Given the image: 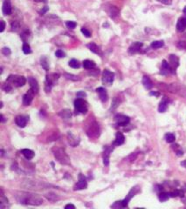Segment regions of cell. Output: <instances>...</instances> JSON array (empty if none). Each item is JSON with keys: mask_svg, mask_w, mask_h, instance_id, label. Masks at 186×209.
<instances>
[{"mask_svg": "<svg viewBox=\"0 0 186 209\" xmlns=\"http://www.w3.org/2000/svg\"><path fill=\"white\" fill-rule=\"evenodd\" d=\"M22 50H23V52L25 54H30L32 52V50H31V46L28 43H24L23 45V47H22Z\"/></svg>", "mask_w": 186, "mask_h": 209, "instance_id": "cell-37", "label": "cell"}, {"mask_svg": "<svg viewBox=\"0 0 186 209\" xmlns=\"http://www.w3.org/2000/svg\"><path fill=\"white\" fill-rule=\"evenodd\" d=\"M143 85L147 90H150L153 87L152 81L150 80V78L148 76H143Z\"/></svg>", "mask_w": 186, "mask_h": 209, "instance_id": "cell-25", "label": "cell"}, {"mask_svg": "<svg viewBox=\"0 0 186 209\" xmlns=\"http://www.w3.org/2000/svg\"><path fill=\"white\" fill-rule=\"evenodd\" d=\"M178 46L180 49L186 50V41H179L178 44Z\"/></svg>", "mask_w": 186, "mask_h": 209, "instance_id": "cell-45", "label": "cell"}, {"mask_svg": "<svg viewBox=\"0 0 186 209\" xmlns=\"http://www.w3.org/2000/svg\"><path fill=\"white\" fill-rule=\"evenodd\" d=\"M52 152H53V155H54L55 159H57L60 164H63V165H69L70 164V159H69L68 153L66 152L64 148L54 147L52 149Z\"/></svg>", "mask_w": 186, "mask_h": 209, "instance_id": "cell-2", "label": "cell"}, {"mask_svg": "<svg viewBox=\"0 0 186 209\" xmlns=\"http://www.w3.org/2000/svg\"><path fill=\"white\" fill-rule=\"evenodd\" d=\"M68 142H69V144L72 146H76L77 145L79 144V142H80V140L77 139V137H75L74 134H72L71 132H68Z\"/></svg>", "mask_w": 186, "mask_h": 209, "instance_id": "cell-21", "label": "cell"}, {"mask_svg": "<svg viewBox=\"0 0 186 209\" xmlns=\"http://www.w3.org/2000/svg\"><path fill=\"white\" fill-rule=\"evenodd\" d=\"M46 197L50 201H56L59 200V197H58V194H55L53 192H48L46 194Z\"/></svg>", "mask_w": 186, "mask_h": 209, "instance_id": "cell-31", "label": "cell"}, {"mask_svg": "<svg viewBox=\"0 0 186 209\" xmlns=\"http://www.w3.org/2000/svg\"><path fill=\"white\" fill-rule=\"evenodd\" d=\"M87 186V180H86L85 176L82 175L81 174H80V175H79V181L74 185V191H79V190L86 189Z\"/></svg>", "mask_w": 186, "mask_h": 209, "instance_id": "cell-9", "label": "cell"}, {"mask_svg": "<svg viewBox=\"0 0 186 209\" xmlns=\"http://www.w3.org/2000/svg\"><path fill=\"white\" fill-rule=\"evenodd\" d=\"M74 109L78 114H85L87 112V103L83 99L78 98L74 101Z\"/></svg>", "mask_w": 186, "mask_h": 209, "instance_id": "cell-4", "label": "cell"}, {"mask_svg": "<svg viewBox=\"0 0 186 209\" xmlns=\"http://www.w3.org/2000/svg\"><path fill=\"white\" fill-rule=\"evenodd\" d=\"M2 53H3L4 55H5V56H9V55H11V50L9 49L8 47H4V48L2 49Z\"/></svg>", "mask_w": 186, "mask_h": 209, "instance_id": "cell-44", "label": "cell"}, {"mask_svg": "<svg viewBox=\"0 0 186 209\" xmlns=\"http://www.w3.org/2000/svg\"><path fill=\"white\" fill-rule=\"evenodd\" d=\"M140 192V188H139V186H134L130 191H129V192L128 193V195L126 196V198L123 200V201H121V202H122V206H123V207H128V202H129V201L135 196V194L137 193V192Z\"/></svg>", "mask_w": 186, "mask_h": 209, "instance_id": "cell-7", "label": "cell"}, {"mask_svg": "<svg viewBox=\"0 0 186 209\" xmlns=\"http://www.w3.org/2000/svg\"><path fill=\"white\" fill-rule=\"evenodd\" d=\"M184 16L180 17L177 24V30L178 32H184L186 29V7L184 9Z\"/></svg>", "mask_w": 186, "mask_h": 209, "instance_id": "cell-11", "label": "cell"}, {"mask_svg": "<svg viewBox=\"0 0 186 209\" xmlns=\"http://www.w3.org/2000/svg\"><path fill=\"white\" fill-rule=\"evenodd\" d=\"M125 141V137L124 135L121 134V133H117L116 134V137H115V140L114 141V146H121L122 145Z\"/></svg>", "mask_w": 186, "mask_h": 209, "instance_id": "cell-22", "label": "cell"}, {"mask_svg": "<svg viewBox=\"0 0 186 209\" xmlns=\"http://www.w3.org/2000/svg\"><path fill=\"white\" fill-rule=\"evenodd\" d=\"M115 79V73L109 70H104L102 74V83L105 85H111Z\"/></svg>", "mask_w": 186, "mask_h": 209, "instance_id": "cell-6", "label": "cell"}, {"mask_svg": "<svg viewBox=\"0 0 186 209\" xmlns=\"http://www.w3.org/2000/svg\"><path fill=\"white\" fill-rule=\"evenodd\" d=\"M157 1L164 5H170L172 3V0H157Z\"/></svg>", "mask_w": 186, "mask_h": 209, "instance_id": "cell-48", "label": "cell"}, {"mask_svg": "<svg viewBox=\"0 0 186 209\" xmlns=\"http://www.w3.org/2000/svg\"><path fill=\"white\" fill-rule=\"evenodd\" d=\"M15 123L17 126L23 128L26 125V123H27V118L25 117V116H22V115H19V116H17L16 118H15Z\"/></svg>", "mask_w": 186, "mask_h": 209, "instance_id": "cell-20", "label": "cell"}, {"mask_svg": "<svg viewBox=\"0 0 186 209\" xmlns=\"http://www.w3.org/2000/svg\"><path fill=\"white\" fill-rule=\"evenodd\" d=\"M34 95H35V92H34L32 89H30V90L23 96V105H24V106H30L31 103H32V101L33 100Z\"/></svg>", "mask_w": 186, "mask_h": 209, "instance_id": "cell-12", "label": "cell"}, {"mask_svg": "<svg viewBox=\"0 0 186 209\" xmlns=\"http://www.w3.org/2000/svg\"><path fill=\"white\" fill-rule=\"evenodd\" d=\"M2 11H3L4 15H5V16L11 14L12 9H11V1H10V0H5V1H4Z\"/></svg>", "mask_w": 186, "mask_h": 209, "instance_id": "cell-14", "label": "cell"}, {"mask_svg": "<svg viewBox=\"0 0 186 209\" xmlns=\"http://www.w3.org/2000/svg\"><path fill=\"white\" fill-rule=\"evenodd\" d=\"M55 56L56 57H58V58H64L65 57V53H64V51L61 50H57L56 51V52H55Z\"/></svg>", "mask_w": 186, "mask_h": 209, "instance_id": "cell-43", "label": "cell"}, {"mask_svg": "<svg viewBox=\"0 0 186 209\" xmlns=\"http://www.w3.org/2000/svg\"><path fill=\"white\" fill-rule=\"evenodd\" d=\"M36 2H43V1H45V0H35Z\"/></svg>", "mask_w": 186, "mask_h": 209, "instance_id": "cell-54", "label": "cell"}, {"mask_svg": "<svg viewBox=\"0 0 186 209\" xmlns=\"http://www.w3.org/2000/svg\"><path fill=\"white\" fill-rule=\"evenodd\" d=\"M28 82L30 83V86H31L30 89H32L35 92V94L38 93L39 90V84L37 82V80L33 77H29L28 78Z\"/></svg>", "mask_w": 186, "mask_h": 209, "instance_id": "cell-17", "label": "cell"}, {"mask_svg": "<svg viewBox=\"0 0 186 209\" xmlns=\"http://www.w3.org/2000/svg\"><path fill=\"white\" fill-rule=\"evenodd\" d=\"M181 165H182V166H184V167H186V160H185V161H184V162H182V163H181Z\"/></svg>", "mask_w": 186, "mask_h": 209, "instance_id": "cell-53", "label": "cell"}, {"mask_svg": "<svg viewBox=\"0 0 186 209\" xmlns=\"http://www.w3.org/2000/svg\"><path fill=\"white\" fill-rule=\"evenodd\" d=\"M161 73L163 74V75H167V74H169V73H174L173 71H172V69H171V67L169 66V64L166 60H163V61H162Z\"/></svg>", "mask_w": 186, "mask_h": 209, "instance_id": "cell-15", "label": "cell"}, {"mask_svg": "<svg viewBox=\"0 0 186 209\" xmlns=\"http://www.w3.org/2000/svg\"><path fill=\"white\" fill-rule=\"evenodd\" d=\"M65 76H66V78H67L68 79L74 80V81H76V80H79V79H80V78H78V76L72 75V74H68V73H66V74H65Z\"/></svg>", "mask_w": 186, "mask_h": 209, "instance_id": "cell-42", "label": "cell"}, {"mask_svg": "<svg viewBox=\"0 0 186 209\" xmlns=\"http://www.w3.org/2000/svg\"><path fill=\"white\" fill-rule=\"evenodd\" d=\"M99 133H100L99 125H98V124L96 122H93V124H91V125L88 126V129L87 130V135L90 138L98 137L99 136Z\"/></svg>", "mask_w": 186, "mask_h": 209, "instance_id": "cell-8", "label": "cell"}, {"mask_svg": "<svg viewBox=\"0 0 186 209\" xmlns=\"http://www.w3.org/2000/svg\"><path fill=\"white\" fill-rule=\"evenodd\" d=\"M115 121L116 125L119 126H124L129 123L130 118H129V117H128L126 115H123V114H117L115 116Z\"/></svg>", "mask_w": 186, "mask_h": 209, "instance_id": "cell-10", "label": "cell"}, {"mask_svg": "<svg viewBox=\"0 0 186 209\" xmlns=\"http://www.w3.org/2000/svg\"><path fill=\"white\" fill-rule=\"evenodd\" d=\"M169 198V194L168 192H160L158 194V199L161 202H164V201H168Z\"/></svg>", "mask_w": 186, "mask_h": 209, "instance_id": "cell-34", "label": "cell"}, {"mask_svg": "<svg viewBox=\"0 0 186 209\" xmlns=\"http://www.w3.org/2000/svg\"><path fill=\"white\" fill-rule=\"evenodd\" d=\"M169 197H178V196H180V197H183L184 196V192H183V191H181V190H175V191H173V192H169Z\"/></svg>", "mask_w": 186, "mask_h": 209, "instance_id": "cell-35", "label": "cell"}, {"mask_svg": "<svg viewBox=\"0 0 186 209\" xmlns=\"http://www.w3.org/2000/svg\"><path fill=\"white\" fill-rule=\"evenodd\" d=\"M59 115L62 118H64V119H68V118H71V111L68 110V109L62 110L59 113Z\"/></svg>", "mask_w": 186, "mask_h": 209, "instance_id": "cell-28", "label": "cell"}, {"mask_svg": "<svg viewBox=\"0 0 186 209\" xmlns=\"http://www.w3.org/2000/svg\"><path fill=\"white\" fill-rule=\"evenodd\" d=\"M59 75L56 74V73H52L49 75L46 76V92H50V90L52 89V87L55 85L56 81L59 79Z\"/></svg>", "mask_w": 186, "mask_h": 209, "instance_id": "cell-5", "label": "cell"}, {"mask_svg": "<svg viewBox=\"0 0 186 209\" xmlns=\"http://www.w3.org/2000/svg\"><path fill=\"white\" fill-rule=\"evenodd\" d=\"M3 89L6 92H10L12 90V86H11V85H10V84L6 82V83L3 85Z\"/></svg>", "mask_w": 186, "mask_h": 209, "instance_id": "cell-38", "label": "cell"}, {"mask_svg": "<svg viewBox=\"0 0 186 209\" xmlns=\"http://www.w3.org/2000/svg\"><path fill=\"white\" fill-rule=\"evenodd\" d=\"M5 21H1V30H0V32H3L4 31H5Z\"/></svg>", "mask_w": 186, "mask_h": 209, "instance_id": "cell-49", "label": "cell"}, {"mask_svg": "<svg viewBox=\"0 0 186 209\" xmlns=\"http://www.w3.org/2000/svg\"><path fill=\"white\" fill-rule=\"evenodd\" d=\"M48 11V7H46H46L43 9V10L40 11V13H41V14H44V13H45L46 11Z\"/></svg>", "mask_w": 186, "mask_h": 209, "instance_id": "cell-51", "label": "cell"}, {"mask_svg": "<svg viewBox=\"0 0 186 209\" xmlns=\"http://www.w3.org/2000/svg\"><path fill=\"white\" fill-rule=\"evenodd\" d=\"M96 92H97V93H99L100 99H101V100L102 102H106V101L109 100V95H108V92H107L105 88L99 87V88L96 89Z\"/></svg>", "mask_w": 186, "mask_h": 209, "instance_id": "cell-19", "label": "cell"}, {"mask_svg": "<svg viewBox=\"0 0 186 209\" xmlns=\"http://www.w3.org/2000/svg\"><path fill=\"white\" fill-rule=\"evenodd\" d=\"M168 107V100L166 97H164L162 99V100L161 101L159 106H158V112H164Z\"/></svg>", "mask_w": 186, "mask_h": 209, "instance_id": "cell-23", "label": "cell"}, {"mask_svg": "<svg viewBox=\"0 0 186 209\" xmlns=\"http://www.w3.org/2000/svg\"><path fill=\"white\" fill-rule=\"evenodd\" d=\"M21 153L24 155V157L26 159H32L34 157V155H35L33 151L31 150V149H26V148L21 150Z\"/></svg>", "mask_w": 186, "mask_h": 209, "instance_id": "cell-26", "label": "cell"}, {"mask_svg": "<svg viewBox=\"0 0 186 209\" xmlns=\"http://www.w3.org/2000/svg\"><path fill=\"white\" fill-rule=\"evenodd\" d=\"M65 208L66 209H68V208L75 209V206H74L73 204H68V205H66V206H65Z\"/></svg>", "mask_w": 186, "mask_h": 209, "instance_id": "cell-50", "label": "cell"}, {"mask_svg": "<svg viewBox=\"0 0 186 209\" xmlns=\"http://www.w3.org/2000/svg\"><path fill=\"white\" fill-rule=\"evenodd\" d=\"M113 148H111L109 146H106L105 147V151H104V154H103V163L105 166H109V156L110 152H112Z\"/></svg>", "mask_w": 186, "mask_h": 209, "instance_id": "cell-16", "label": "cell"}, {"mask_svg": "<svg viewBox=\"0 0 186 209\" xmlns=\"http://www.w3.org/2000/svg\"><path fill=\"white\" fill-rule=\"evenodd\" d=\"M87 46V48H88L89 50L91 51H93V52H94V53L100 54V55H102V51L100 49V47H99L96 44H94V43H90V44H88Z\"/></svg>", "mask_w": 186, "mask_h": 209, "instance_id": "cell-24", "label": "cell"}, {"mask_svg": "<svg viewBox=\"0 0 186 209\" xmlns=\"http://www.w3.org/2000/svg\"><path fill=\"white\" fill-rule=\"evenodd\" d=\"M16 199L20 204L31 205V206H40L44 202L42 197H40L39 194L32 193V192H18L16 195Z\"/></svg>", "mask_w": 186, "mask_h": 209, "instance_id": "cell-1", "label": "cell"}, {"mask_svg": "<svg viewBox=\"0 0 186 209\" xmlns=\"http://www.w3.org/2000/svg\"><path fill=\"white\" fill-rule=\"evenodd\" d=\"M111 207H112V208H121V207H123L122 202H121V201H116V202H115V204H113V205L111 206Z\"/></svg>", "mask_w": 186, "mask_h": 209, "instance_id": "cell-39", "label": "cell"}, {"mask_svg": "<svg viewBox=\"0 0 186 209\" xmlns=\"http://www.w3.org/2000/svg\"><path fill=\"white\" fill-rule=\"evenodd\" d=\"M83 67H84L86 70H91L95 67V63L92 61V60H89V59H86L83 61Z\"/></svg>", "mask_w": 186, "mask_h": 209, "instance_id": "cell-27", "label": "cell"}, {"mask_svg": "<svg viewBox=\"0 0 186 209\" xmlns=\"http://www.w3.org/2000/svg\"><path fill=\"white\" fill-rule=\"evenodd\" d=\"M175 140H176V137L173 134L169 133V134H165V140L168 143H173L175 141Z\"/></svg>", "mask_w": 186, "mask_h": 209, "instance_id": "cell-36", "label": "cell"}, {"mask_svg": "<svg viewBox=\"0 0 186 209\" xmlns=\"http://www.w3.org/2000/svg\"><path fill=\"white\" fill-rule=\"evenodd\" d=\"M66 25H67V27L69 28V29H74L76 27V23L74 22V21H68L66 23Z\"/></svg>", "mask_w": 186, "mask_h": 209, "instance_id": "cell-40", "label": "cell"}, {"mask_svg": "<svg viewBox=\"0 0 186 209\" xmlns=\"http://www.w3.org/2000/svg\"><path fill=\"white\" fill-rule=\"evenodd\" d=\"M40 62H41V66H42L43 68H44L46 71H48L50 66H49V61H48L47 58L45 57V56H43L42 58L40 59Z\"/></svg>", "mask_w": 186, "mask_h": 209, "instance_id": "cell-29", "label": "cell"}, {"mask_svg": "<svg viewBox=\"0 0 186 209\" xmlns=\"http://www.w3.org/2000/svg\"><path fill=\"white\" fill-rule=\"evenodd\" d=\"M81 32L84 34L85 37H87V38H90L92 35H91V32L87 30V29H86V28H84V27H82L81 28Z\"/></svg>", "mask_w": 186, "mask_h": 209, "instance_id": "cell-41", "label": "cell"}, {"mask_svg": "<svg viewBox=\"0 0 186 209\" xmlns=\"http://www.w3.org/2000/svg\"><path fill=\"white\" fill-rule=\"evenodd\" d=\"M169 66L171 67L173 72H176V69L178 68V66H179V59H178V56L174 55V54H171L169 55Z\"/></svg>", "mask_w": 186, "mask_h": 209, "instance_id": "cell-13", "label": "cell"}, {"mask_svg": "<svg viewBox=\"0 0 186 209\" xmlns=\"http://www.w3.org/2000/svg\"><path fill=\"white\" fill-rule=\"evenodd\" d=\"M164 45V43L162 40H157V41H154L151 43V48L153 49H159L161 47H162Z\"/></svg>", "mask_w": 186, "mask_h": 209, "instance_id": "cell-30", "label": "cell"}, {"mask_svg": "<svg viewBox=\"0 0 186 209\" xmlns=\"http://www.w3.org/2000/svg\"><path fill=\"white\" fill-rule=\"evenodd\" d=\"M0 204H1V208H4V207H5V204L7 206L9 204V201H8V199L7 198H5V196L3 194V191H1V198H0Z\"/></svg>", "mask_w": 186, "mask_h": 209, "instance_id": "cell-32", "label": "cell"}, {"mask_svg": "<svg viewBox=\"0 0 186 209\" xmlns=\"http://www.w3.org/2000/svg\"><path fill=\"white\" fill-rule=\"evenodd\" d=\"M68 65H69V66L72 67V68H74V69L80 68V62H79V61H78V60L75 59H71V60L69 61Z\"/></svg>", "mask_w": 186, "mask_h": 209, "instance_id": "cell-33", "label": "cell"}, {"mask_svg": "<svg viewBox=\"0 0 186 209\" xmlns=\"http://www.w3.org/2000/svg\"><path fill=\"white\" fill-rule=\"evenodd\" d=\"M6 82L15 87H21L26 85V79L24 76L10 75L6 79Z\"/></svg>", "mask_w": 186, "mask_h": 209, "instance_id": "cell-3", "label": "cell"}, {"mask_svg": "<svg viewBox=\"0 0 186 209\" xmlns=\"http://www.w3.org/2000/svg\"><path fill=\"white\" fill-rule=\"evenodd\" d=\"M11 27H12V31H15V32H16L17 29L19 28V25L17 24L16 22H14V23L11 24Z\"/></svg>", "mask_w": 186, "mask_h": 209, "instance_id": "cell-47", "label": "cell"}, {"mask_svg": "<svg viewBox=\"0 0 186 209\" xmlns=\"http://www.w3.org/2000/svg\"><path fill=\"white\" fill-rule=\"evenodd\" d=\"M5 121V119L4 115H3V114H1V122H2V123H4Z\"/></svg>", "mask_w": 186, "mask_h": 209, "instance_id": "cell-52", "label": "cell"}, {"mask_svg": "<svg viewBox=\"0 0 186 209\" xmlns=\"http://www.w3.org/2000/svg\"><path fill=\"white\" fill-rule=\"evenodd\" d=\"M143 43H140V42H136V43H134L128 49V52L131 53V54H134V53H136V52H139L142 47H143Z\"/></svg>", "mask_w": 186, "mask_h": 209, "instance_id": "cell-18", "label": "cell"}, {"mask_svg": "<svg viewBox=\"0 0 186 209\" xmlns=\"http://www.w3.org/2000/svg\"><path fill=\"white\" fill-rule=\"evenodd\" d=\"M76 96H77V98H80V99H82V98H84V97L87 96V94H86L84 92H77Z\"/></svg>", "mask_w": 186, "mask_h": 209, "instance_id": "cell-46", "label": "cell"}]
</instances>
